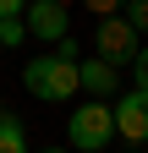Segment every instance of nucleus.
I'll return each mask as SVG.
<instances>
[{
  "label": "nucleus",
  "instance_id": "nucleus-1",
  "mask_svg": "<svg viewBox=\"0 0 148 153\" xmlns=\"http://www.w3.org/2000/svg\"><path fill=\"white\" fill-rule=\"evenodd\" d=\"M22 88L44 104H61V99L77 93V60L71 55H39V60L22 66Z\"/></svg>",
  "mask_w": 148,
  "mask_h": 153
},
{
  "label": "nucleus",
  "instance_id": "nucleus-2",
  "mask_svg": "<svg viewBox=\"0 0 148 153\" xmlns=\"http://www.w3.org/2000/svg\"><path fill=\"white\" fill-rule=\"evenodd\" d=\"M93 49H99V60H110V66H132L137 49H143V33L126 22V16H104L99 33H93Z\"/></svg>",
  "mask_w": 148,
  "mask_h": 153
},
{
  "label": "nucleus",
  "instance_id": "nucleus-3",
  "mask_svg": "<svg viewBox=\"0 0 148 153\" xmlns=\"http://www.w3.org/2000/svg\"><path fill=\"white\" fill-rule=\"evenodd\" d=\"M71 142H77L82 153H99L110 137H115V109H110V104H82L77 115H71Z\"/></svg>",
  "mask_w": 148,
  "mask_h": 153
},
{
  "label": "nucleus",
  "instance_id": "nucleus-4",
  "mask_svg": "<svg viewBox=\"0 0 148 153\" xmlns=\"http://www.w3.org/2000/svg\"><path fill=\"white\" fill-rule=\"evenodd\" d=\"M115 131H121L132 148H143V142H148V88L126 93V99L115 104Z\"/></svg>",
  "mask_w": 148,
  "mask_h": 153
},
{
  "label": "nucleus",
  "instance_id": "nucleus-5",
  "mask_svg": "<svg viewBox=\"0 0 148 153\" xmlns=\"http://www.w3.org/2000/svg\"><path fill=\"white\" fill-rule=\"evenodd\" d=\"M22 22L33 38H66V0H28Z\"/></svg>",
  "mask_w": 148,
  "mask_h": 153
},
{
  "label": "nucleus",
  "instance_id": "nucleus-6",
  "mask_svg": "<svg viewBox=\"0 0 148 153\" xmlns=\"http://www.w3.org/2000/svg\"><path fill=\"white\" fill-rule=\"evenodd\" d=\"M77 88H88V93H115V66L99 60V55L82 60V66H77Z\"/></svg>",
  "mask_w": 148,
  "mask_h": 153
},
{
  "label": "nucleus",
  "instance_id": "nucleus-7",
  "mask_svg": "<svg viewBox=\"0 0 148 153\" xmlns=\"http://www.w3.org/2000/svg\"><path fill=\"white\" fill-rule=\"evenodd\" d=\"M0 153H28V131H22V120H0Z\"/></svg>",
  "mask_w": 148,
  "mask_h": 153
},
{
  "label": "nucleus",
  "instance_id": "nucleus-8",
  "mask_svg": "<svg viewBox=\"0 0 148 153\" xmlns=\"http://www.w3.org/2000/svg\"><path fill=\"white\" fill-rule=\"evenodd\" d=\"M22 38H28V22H22V16H0V44H6V49H16Z\"/></svg>",
  "mask_w": 148,
  "mask_h": 153
},
{
  "label": "nucleus",
  "instance_id": "nucleus-9",
  "mask_svg": "<svg viewBox=\"0 0 148 153\" xmlns=\"http://www.w3.org/2000/svg\"><path fill=\"white\" fill-rule=\"evenodd\" d=\"M126 22L137 33H148V0H132V6H126Z\"/></svg>",
  "mask_w": 148,
  "mask_h": 153
},
{
  "label": "nucleus",
  "instance_id": "nucleus-10",
  "mask_svg": "<svg viewBox=\"0 0 148 153\" xmlns=\"http://www.w3.org/2000/svg\"><path fill=\"white\" fill-rule=\"evenodd\" d=\"M82 6H88V11H93V16H115V11L126 6V0H82Z\"/></svg>",
  "mask_w": 148,
  "mask_h": 153
},
{
  "label": "nucleus",
  "instance_id": "nucleus-11",
  "mask_svg": "<svg viewBox=\"0 0 148 153\" xmlns=\"http://www.w3.org/2000/svg\"><path fill=\"white\" fill-rule=\"evenodd\" d=\"M132 71H137V88H148V49H137V60H132Z\"/></svg>",
  "mask_w": 148,
  "mask_h": 153
},
{
  "label": "nucleus",
  "instance_id": "nucleus-12",
  "mask_svg": "<svg viewBox=\"0 0 148 153\" xmlns=\"http://www.w3.org/2000/svg\"><path fill=\"white\" fill-rule=\"evenodd\" d=\"M22 6L28 0H0V16H22Z\"/></svg>",
  "mask_w": 148,
  "mask_h": 153
},
{
  "label": "nucleus",
  "instance_id": "nucleus-13",
  "mask_svg": "<svg viewBox=\"0 0 148 153\" xmlns=\"http://www.w3.org/2000/svg\"><path fill=\"white\" fill-rule=\"evenodd\" d=\"M0 120H6V104H0Z\"/></svg>",
  "mask_w": 148,
  "mask_h": 153
},
{
  "label": "nucleus",
  "instance_id": "nucleus-14",
  "mask_svg": "<svg viewBox=\"0 0 148 153\" xmlns=\"http://www.w3.org/2000/svg\"><path fill=\"white\" fill-rule=\"evenodd\" d=\"M49 153H61V148H49Z\"/></svg>",
  "mask_w": 148,
  "mask_h": 153
}]
</instances>
